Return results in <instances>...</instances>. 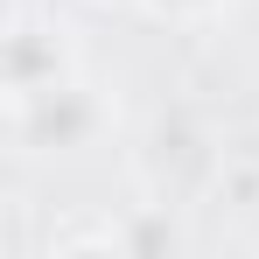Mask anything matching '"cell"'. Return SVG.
Wrapping results in <instances>:
<instances>
[{"label":"cell","mask_w":259,"mask_h":259,"mask_svg":"<svg viewBox=\"0 0 259 259\" xmlns=\"http://www.w3.org/2000/svg\"><path fill=\"white\" fill-rule=\"evenodd\" d=\"M7 105H14L21 140H35V147H77L98 126V105L84 98L77 77H63V84H49V91H28V98H7Z\"/></svg>","instance_id":"6da1fadb"},{"label":"cell","mask_w":259,"mask_h":259,"mask_svg":"<svg viewBox=\"0 0 259 259\" xmlns=\"http://www.w3.org/2000/svg\"><path fill=\"white\" fill-rule=\"evenodd\" d=\"M70 77V56L63 42L35 28V21H14V35H7V98H28V91H49Z\"/></svg>","instance_id":"7a4b0ae2"},{"label":"cell","mask_w":259,"mask_h":259,"mask_svg":"<svg viewBox=\"0 0 259 259\" xmlns=\"http://www.w3.org/2000/svg\"><path fill=\"white\" fill-rule=\"evenodd\" d=\"M147 14H161V21H182V28H196V21H210L224 0H140Z\"/></svg>","instance_id":"3957f363"}]
</instances>
